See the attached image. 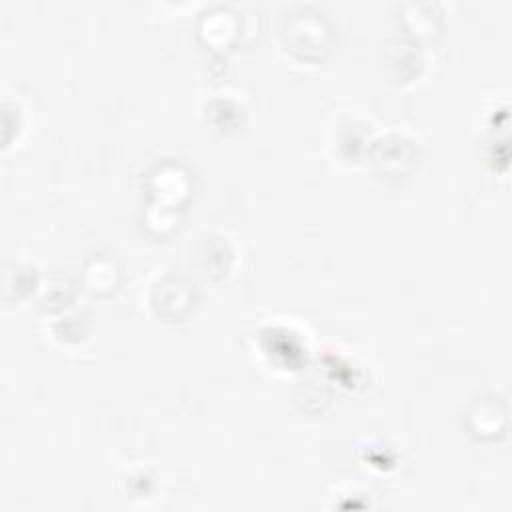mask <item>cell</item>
<instances>
[{"label": "cell", "instance_id": "obj_1", "mask_svg": "<svg viewBox=\"0 0 512 512\" xmlns=\"http://www.w3.org/2000/svg\"><path fill=\"white\" fill-rule=\"evenodd\" d=\"M328 150L338 162H354L360 158V148L366 142V120L356 114L334 116L328 128Z\"/></svg>", "mask_w": 512, "mask_h": 512}]
</instances>
